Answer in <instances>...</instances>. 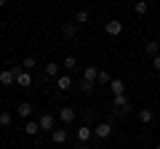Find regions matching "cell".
Returning <instances> with one entry per match:
<instances>
[{"label": "cell", "instance_id": "16", "mask_svg": "<svg viewBox=\"0 0 160 149\" xmlns=\"http://www.w3.org/2000/svg\"><path fill=\"white\" fill-rule=\"evenodd\" d=\"M59 67H62V64H46V80H51V77H59Z\"/></svg>", "mask_w": 160, "mask_h": 149}, {"label": "cell", "instance_id": "30", "mask_svg": "<svg viewBox=\"0 0 160 149\" xmlns=\"http://www.w3.org/2000/svg\"><path fill=\"white\" fill-rule=\"evenodd\" d=\"M133 3H136V0H133Z\"/></svg>", "mask_w": 160, "mask_h": 149}, {"label": "cell", "instance_id": "3", "mask_svg": "<svg viewBox=\"0 0 160 149\" xmlns=\"http://www.w3.org/2000/svg\"><path fill=\"white\" fill-rule=\"evenodd\" d=\"M40 123V131H53V125H56V117L51 115V112H43V115L38 117Z\"/></svg>", "mask_w": 160, "mask_h": 149}, {"label": "cell", "instance_id": "14", "mask_svg": "<svg viewBox=\"0 0 160 149\" xmlns=\"http://www.w3.org/2000/svg\"><path fill=\"white\" fill-rule=\"evenodd\" d=\"M109 88H112V96H120V93H126V83L120 80V77H115V80L109 83Z\"/></svg>", "mask_w": 160, "mask_h": 149}, {"label": "cell", "instance_id": "29", "mask_svg": "<svg viewBox=\"0 0 160 149\" xmlns=\"http://www.w3.org/2000/svg\"><path fill=\"white\" fill-rule=\"evenodd\" d=\"M155 149H160V144H158V147H155Z\"/></svg>", "mask_w": 160, "mask_h": 149}, {"label": "cell", "instance_id": "4", "mask_svg": "<svg viewBox=\"0 0 160 149\" xmlns=\"http://www.w3.org/2000/svg\"><path fill=\"white\" fill-rule=\"evenodd\" d=\"M93 133H96L99 138H109L112 136V125H109V123H99V125H93Z\"/></svg>", "mask_w": 160, "mask_h": 149}, {"label": "cell", "instance_id": "7", "mask_svg": "<svg viewBox=\"0 0 160 149\" xmlns=\"http://www.w3.org/2000/svg\"><path fill=\"white\" fill-rule=\"evenodd\" d=\"M112 107L118 109V112H126V109H128V99H126V93H120V96H112Z\"/></svg>", "mask_w": 160, "mask_h": 149}, {"label": "cell", "instance_id": "24", "mask_svg": "<svg viewBox=\"0 0 160 149\" xmlns=\"http://www.w3.org/2000/svg\"><path fill=\"white\" fill-rule=\"evenodd\" d=\"M96 83H102V85H107V83H112V77H109L107 72H104V69H99V80Z\"/></svg>", "mask_w": 160, "mask_h": 149}, {"label": "cell", "instance_id": "2", "mask_svg": "<svg viewBox=\"0 0 160 149\" xmlns=\"http://www.w3.org/2000/svg\"><path fill=\"white\" fill-rule=\"evenodd\" d=\"M104 32H107L109 37H118V35H123V22H118V19H109V22L104 24Z\"/></svg>", "mask_w": 160, "mask_h": 149}, {"label": "cell", "instance_id": "25", "mask_svg": "<svg viewBox=\"0 0 160 149\" xmlns=\"http://www.w3.org/2000/svg\"><path fill=\"white\" fill-rule=\"evenodd\" d=\"M35 64H38V59H35V56H27V59L22 61V67H24V69H32Z\"/></svg>", "mask_w": 160, "mask_h": 149}, {"label": "cell", "instance_id": "12", "mask_svg": "<svg viewBox=\"0 0 160 149\" xmlns=\"http://www.w3.org/2000/svg\"><path fill=\"white\" fill-rule=\"evenodd\" d=\"M51 138H53V144H64V141H67V128H53Z\"/></svg>", "mask_w": 160, "mask_h": 149}, {"label": "cell", "instance_id": "27", "mask_svg": "<svg viewBox=\"0 0 160 149\" xmlns=\"http://www.w3.org/2000/svg\"><path fill=\"white\" fill-rule=\"evenodd\" d=\"M75 149H91V147H88V144H78Z\"/></svg>", "mask_w": 160, "mask_h": 149}, {"label": "cell", "instance_id": "11", "mask_svg": "<svg viewBox=\"0 0 160 149\" xmlns=\"http://www.w3.org/2000/svg\"><path fill=\"white\" fill-rule=\"evenodd\" d=\"M16 115L24 117V120H29V115H32V104H29V101H22V104L16 107Z\"/></svg>", "mask_w": 160, "mask_h": 149}, {"label": "cell", "instance_id": "26", "mask_svg": "<svg viewBox=\"0 0 160 149\" xmlns=\"http://www.w3.org/2000/svg\"><path fill=\"white\" fill-rule=\"evenodd\" d=\"M152 64H155V72H160V53H158V56L152 59Z\"/></svg>", "mask_w": 160, "mask_h": 149}, {"label": "cell", "instance_id": "22", "mask_svg": "<svg viewBox=\"0 0 160 149\" xmlns=\"http://www.w3.org/2000/svg\"><path fill=\"white\" fill-rule=\"evenodd\" d=\"M62 67H67V69H75V67H78V59H75V56H64Z\"/></svg>", "mask_w": 160, "mask_h": 149}, {"label": "cell", "instance_id": "19", "mask_svg": "<svg viewBox=\"0 0 160 149\" xmlns=\"http://www.w3.org/2000/svg\"><path fill=\"white\" fill-rule=\"evenodd\" d=\"M11 123H13V115H11V112H0V125L8 128Z\"/></svg>", "mask_w": 160, "mask_h": 149}, {"label": "cell", "instance_id": "13", "mask_svg": "<svg viewBox=\"0 0 160 149\" xmlns=\"http://www.w3.org/2000/svg\"><path fill=\"white\" fill-rule=\"evenodd\" d=\"M62 35H64V37H78V27H75V22H64L62 24Z\"/></svg>", "mask_w": 160, "mask_h": 149}, {"label": "cell", "instance_id": "6", "mask_svg": "<svg viewBox=\"0 0 160 149\" xmlns=\"http://www.w3.org/2000/svg\"><path fill=\"white\" fill-rule=\"evenodd\" d=\"M72 85H75V83H72L69 74H59V77H56V88H59V91H69Z\"/></svg>", "mask_w": 160, "mask_h": 149}, {"label": "cell", "instance_id": "1", "mask_svg": "<svg viewBox=\"0 0 160 149\" xmlns=\"http://www.w3.org/2000/svg\"><path fill=\"white\" fill-rule=\"evenodd\" d=\"M13 72H16V85H22V88H29V85H32V74H29V69L13 67Z\"/></svg>", "mask_w": 160, "mask_h": 149}, {"label": "cell", "instance_id": "8", "mask_svg": "<svg viewBox=\"0 0 160 149\" xmlns=\"http://www.w3.org/2000/svg\"><path fill=\"white\" fill-rule=\"evenodd\" d=\"M83 80L96 83L99 80V67H93V64H91V67H86V69H83Z\"/></svg>", "mask_w": 160, "mask_h": 149}, {"label": "cell", "instance_id": "9", "mask_svg": "<svg viewBox=\"0 0 160 149\" xmlns=\"http://www.w3.org/2000/svg\"><path fill=\"white\" fill-rule=\"evenodd\" d=\"M91 133H93V128H91V125L78 128V141H80V144H88V141H91Z\"/></svg>", "mask_w": 160, "mask_h": 149}, {"label": "cell", "instance_id": "10", "mask_svg": "<svg viewBox=\"0 0 160 149\" xmlns=\"http://www.w3.org/2000/svg\"><path fill=\"white\" fill-rule=\"evenodd\" d=\"M0 83H3V85H13V83H16V72H13V69H3V72H0Z\"/></svg>", "mask_w": 160, "mask_h": 149}, {"label": "cell", "instance_id": "28", "mask_svg": "<svg viewBox=\"0 0 160 149\" xmlns=\"http://www.w3.org/2000/svg\"><path fill=\"white\" fill-rule=\"evenodd\" d=\"M3 6H6V0H0V8H3Z\"/></svg>", "mask_w": 160, "mask_h": 149}, {"label": "cell", "instance_id": "17", "mask_svg": "<svg viewBox=\"0 0 160 149\" xmlns=\"http://www.w3.org/2000/svg\"><path fill=\"white\" fill-rule=\"evenodd\" d=\"M144 51H147V56H158V53H160V43H155V40H149L147 43V46H144Z\"/></svg>", "mask_w": 160, "mask_h": 149}, {"label": "cell", "instance_id": "5", "mask_svg": "<svg viewBox=\"0 0 160 149\" xmlns=\"http://www.w3.org/2000/svg\"><path fill=\"white\" fill-rule=\"evenodd\" d=\"M59 120H62L64 125H69V123L75 120V109L72 107H62V109H59Z\"/></svg>", "mask_w": 160, "mask_h": 149}, {"label": "cell", "instance_id": "15", "mask_svg": "<svg viewBox=\"0 0 160 149\" xmlns=\"http://www.w3.org/2000/svg\"><path fill=\"white\" fill-rule=\"evenodd\" d=\"M139 123H144V125L152 123V109H149V107H142V109H139Z\"/></svg>", "mask_w": 160, "mask_h": 149}, {"label": "cell", "instance_id": "23", "mask_svg": "<svg viewBox=\"0 0 160 149\" xmlns=\"http://www.w3.org/2000/svg\"><path fill=\"white\" fill-rule=\"evenodd\" d=\"M78 85H80V91H83V93H91V91H93V85H96V83H88V80H80Z\"/></svg>", "mask_w": 160, "mask_h": 149}, {"label": "cell", "instance_id": "21", "mask_svg": "<svg viewBox=\"0 0 160 149\" xmlns=\"http://www.w3.org/2000/svg\"><path fill=\"white\" fill-rule=\"evenodd\" d=\"M88 22V11H83V8H80L78 13H75V24H86Z\"/></svg>", "mask_w": 160, "mask_h": 149}, {"label": "cell", "instance_id": "18", "mask_svg": "<svg viewBox=\"0 0 160 149\" xmlns=\"http://www.w3.org/2000/svg\"><path fill=\"white\" fill-rule=\"evenodd\" d=\"M24 131H27L29 136H35V133L40 131V123H38V120H27V125H24Z\"/></svg>", "mask_w": 160, "mask_h": 149}, {"label": "cell", "instance_id": "20", "mask_svg": "<svg viewBox=\"0 0 160 149\" xmlns=\"http://www.w3.org/2000/svg\"><path fill=\"white\" fill-rule=\"evenodd\" d=\"M133 11H136L139 16H144V13H147V3H144V0H136V3H133Z\"/></svg>", "mask_w": 160, "mask_h": 149}]
</instances>
